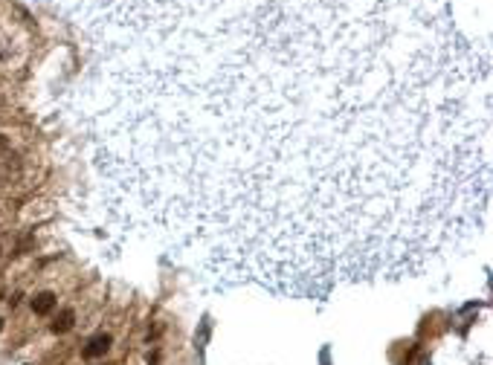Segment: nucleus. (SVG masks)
<instances>
[{"label":"nucleus","mask_w":493,"mask_h":365,"mask_svg":"<svg viewBox=\"0 0 493 365\" xmlns=\"http://www.w3.org/2000/svg\"><path fill=\"white\" fill-rule=\"evenodd\" d=\"M93 41L107 212L180 264L302 278L490 163V55L453 0H52Z\"/></svg>","instance_id":"obj_1"},{"label":"nucleus","mask_w":493,"mask_h":365,"mask_svg":"<svg viewBox=\"0 0 493 365\" xmlns=\"http://www.w3.org/2000/svg\"><path fill=\"white\" fill-rule=\"evenodd\" d=\"M107 348H110V336H107V333L93 336V339H90V345L84 348V356H87V359H96V356H102Z\"/></svg>","instance_id":"obj_2"},{"label":"nucleus","mask_w":493,"mask_h":365,"mask_svg":"<svg viewBox=\"0 0 493 365\" xmlns=\"http://www.w3.org/2000/svg\"><path fill=\"white\" fill-rule=\"evenodd\" d=\"M52 307H55V296L52 293H38L35 299H32V310H35L38 316H47Z\"/></svg>","instance_id":"obj_3"},{"label":"nucleus","mask_w":493,"mask_h":365,"mask_svg":"<svg viewBox=\"0 0 493 365\" xmlns=\"http://www.w3.org/2000/svg\"><path fill=\"white\" fill-rule=\"evenodd\" d=\"M73 319H76L73 310H61L58 316H55V322H52V330H55V333H67V330L73 328Z\"/></svg>","instance_id":"obj_4"},{"label":"nucleus","mask_w":493,"mask_h":365,"mask_svg":"<svg viewBox=\"0 0 493 365\" xmlns=\"http://www.w3.org/2000/svg\"><path fill=\"white\" fill-rule=\"evenodd\" d=\"M0 148H6V139H3V136H0Z\"/></svg>","instance_id":"obj_5"}]
</instances>
